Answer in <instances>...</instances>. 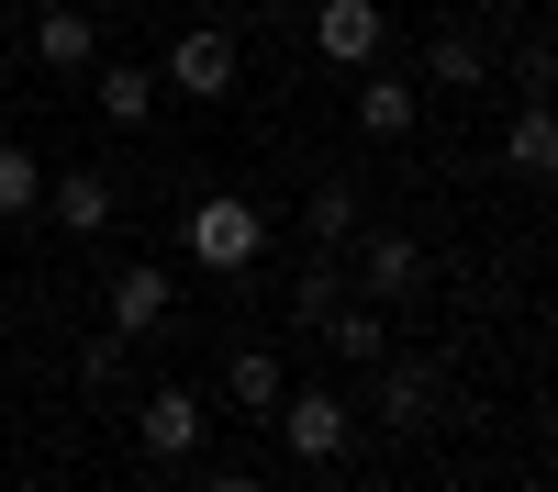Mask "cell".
Returning a JSON list of instances; mask_svg holds the SVG:
<instances>
[{
    "label": "cell",
    "instance_id": "6da1fadb",
    "mask_svg": "<svg viewBox=\"0 0 558 492\" xmlns=\"http://www.w3.org/2000/svg\"><path fill=\"white\" fill-rule=\"evenodd\" d=\"M179 247H191L213 280H246V268H257V247H268V224H257V202H223V191H213V202H191Z\"/></svg>",
    "mask_w": 558,
    "mask_h": 492
},
{
    "label": "cell",
    "instance_id": "7a4b0ae2",
    "mask_svg": "<svg viewBox=\"0 0 558 492\" xmlns=\"http://www.w3.org/2000/svg\"><path fill=\"white\" fill-rule=\"evenodd\" d=\"M235 68H246L235 23H179V45H168V79H157V89H179V101H223V89H235Z\"/></svg>",
    "mask_w": 558,
    "mask_h": 492
},
{
    "label": "cell",
    "instance_id": "3957f363",
    "mask_svg": "<svg viewBox=\"0 0 558 492\" xmlns=\"http://www.w3.org/2000/svg\"><path fill=\"white\" fill-rule=\"evenodd\" d=\"M268 415H279V447H291V459H313V470H336L347 459V436H357V415H347V392H279L268 403Z\"/></svg>",
    "mask_w": 558,
    "mask_h": 492
},
{
    "label": "cell",
    "instance_id": "277c9868",
    "mask_svg": "<svg viewBox=\"0 0 558 492\" xmlns=\"http://www.w3.org/2000/svg\"><path fill=\"white\" fill-rule=\"evenodd\" d=\"M357 247V268H347V291L357 302H413V291H425V247H413V236H347Z\"/></svg>",
    "mask_w": 558,
    "mask_h": 492
},
{
    "label": "cell",
    "instance_id": "5b68a950",
    "mask_svg": "<svg viewBox=\"0 0 558 492\" xmlns=\"http://www.w3.org/2000/svg\"><path fill=\"white\" fill-rule=\"evenodd\" d=\"M202 425H213V403H202L191 381H168V392H146V403H134V447H146V459H191V447H202Z\"/></svg>",
    "mask_w": 558,
    "mask_h": 492
},
{
    "label": "cell",
    "instance_id": "8992f818",
    "mask_svg": "<svg viewBox=\"0 0 558 492\" xmlns=\"http://www.w3.org/2000/svg\"><path fill=\"white\" fill-rule=\"evenodd\" d=\"M380 45H391L380 0H313V57H336V68H368Z\"/></svg>",
    "mask_w": 558,
    "mask_h": 492
},
{
    "label": "cell",
    "instance_id": "52a82bcc",
    "mask_svg": "<svg viewBox=\"0 0 558 492\" xmlns=\"http://www.w3.org/2000/svg\"><path fill=\"white\" fill-rule=\"evenodd\" d=\"M45 213H57L68 236H112V213H123V202H112V179H101V168H57V179H45Z\"/></svg>",
    "mask_w": 558,
    "mask_h": 492
},
{
    "label": "cell",
    "instance_id": "ba28073f",
    "mask_svg": "<svg viewBox=\"0 0 558 492\" xmlns=\"http://www.w3.org/2000/svg\"><path fill=\"white\" fill-rule=\"evenodd\" d=\"M157 325H168V268H157V257L112 268V336L134 347V336H157Z\"/></svg>",
    "mask_w": 558,
    "mask_h": 492
},
{
    "label": "cell",
    "instance_id": "9c48e42d",
    "mask_svg": "<svg viewBox=\"0 0 558 492\" xmlns=\"http://www.w3.org/2000/svg\"><path fill=\"white\" fill-rule=\"evenodd\" d=\"M34 57L45 68H101V23H89L78 0H45L34 12Z\"/></svg>",
    "mask_w": 558,
    "mask_h": 492
},
{
    "label": "cell",
    "instance_id": "30bf717a",
    "mask_svg": "<svg viewBox=\"0 0 558 492\" xmlns=\"http://www.w3.org/2000/svg\"><path fill=\"white\" fill-rule=\"evenodd\" d=\"M324 347H336L347 370H380V358H391V325H380V302H336V313H324Z\"/></svg>",
    "mask_w": 558,
    "mask_h": 492
},
{
    "label": "cell",
    "instance_id": "8fae6325",
    "mask_svg": "<svg viewBox=\"0 0 558 492\" xmlns=\"http://www.w3.org/2000/svg\"><path fill=\"white\" fill-rule=\"evenodd\" d=\"M413 123H425V101H413L402 79H357V134H368V146H402Z\"/></svg>",
    "mask_w": 558,
    "mask_h": 492
},
{
    "label": "cell",
    "instance_id": "7c38bea8",
    "mask_svg": "<svg viewBox=\"0 0 558 492\" xmlns=\"http://www.w3.org/2000/svg\"><path fill=\"white\" fill-rule=\"evenodd\" d=\"M279 392H291V370H279V347H235V358H223V403H235V415H268Z\"/></svg>",
    "mask_w": 558,
    "mask_h": 492
},
{
    "label": "cell",
    "instance_id": "4fadbf2b",
    "mask_svg": "<svg viewBox=\"0 0 558 492\" xmlns=\"http://www.w3.org/2000/svg\"><path fill=\"white\" fill-rule=\"evenodd\" d=\"M89 112H101V123H146L157 112V68H101V79H89Z\"/></svg>",
    "mask_w": 558,
    "mask_h": 492
},
{
    "label": "cell",
    "instance_id": "5bb4252c",
    "mask_svg": "<svg viewBox=\"0 0 558 492\" xmlns=\"http://www.w3.org/2000/svg\"><path fill=\"white\" fill-rule=\"evenodd\" d=\"M380 415L391 425H425L436 415V370H425V358H380Z\"/></svg>",
    "mask_w": 558,
    "mask_h": 492
},
{
    "label": "cell",
    "instance_id": "9a60e30c",
    "mask_svg": "<svg viewBox=\"0 0 558 492\" xmlns=\"http://www.w3.org/2000/svg\"><path fill=\"white\" fill-rule=\"evenodd\" d=\"M302 236H313V247H347V236H357V179H313Z\"/></svg>",
    "mask_w": 558,
    "mask_h": 492
},
{
    "label": "cell",
    "instance_id": "2e32d148",
    "mask_svg": "<svg viewBox=\"0 0 558 492\" xmlns=\"http://www.w3.org/2000/svg\"><path fill=\"white\" fill-rule=\"evenodd\" d=\"M23 213H45V157L0 134V224H23Z\"/></svg>",
    "mask_w": 558,
    "mask_h": 492
},
{
    "label": "cell",
    "instance_id": "e0dca14e",
    "mask_svg": "<svg viewBox=\"0 0 558 492\" xmlns=\"http://www.w3.org/2000/svg\"><path fill=\"white\" fill-rule=\"evenodd\" d=\"M502 157H514L525 179H547V168H558V112H547V101H525V112H514V134H502Z\"/></svg>",
    "mask_w": 558,
    "mask_h": 492
},
{
    "label": "cell",
    "instance_id": "ac0fdd59",
    "mask_svg": "<svg viewBox=\"0 0 558 492\" xmlns=\"http://www.w3.org/2000/svg\"><path fill=\"white\" fill-rule=\"evenodd\" d=\"M336 302H347V268H336V257H313L302 280H291V325H324Z\"/></svg>",
    "mask_w": 558,
    "mask_h": 492
},
{
    "label": "cell",
    "instance_id": "d6986e66",
    "mask_svg": "<svg viewBox=\"0 0 558 492\" xmlns=\"http://www.w3.org/2000/svg\"><path fill=\"white\" fill-rule=\"evenodd\" d=\"M425 79H436V89H481V45H470V34H436V45H425Z\"/></svg>",
    "mask_w": 558,
    "mask_h": 492
},
{
    "label": "cell",
    "instance_id": "ffe728a7",
    "mask_svg": "<svg viewBox=\"0 0 558 492\" xmlns=\"http://www.w3.org/2000/svg\"><path fill=\"white\" fill-rule=\"evenodd\" d=\"M78 381H89V392H112V381H123V336H112V325L78 347Z\"/></svg>",
    "mask_w": 558,
    "mask_h": 492
},
{
    "label": "cell",
    "instance_id": "44dd1931",
    "mask_svg": "<svg viewBox=\"0 0 558 492\" xmlns=\"http://www.w3.org/2000/svg\"><path fill=\"white\" fill-rule=\"evenodd\" d=\"M202 492H268V481H257V470H213Z\"/></svg>",
    "mask_w": 558,
    "mask_h": 492
}]
</instances>
